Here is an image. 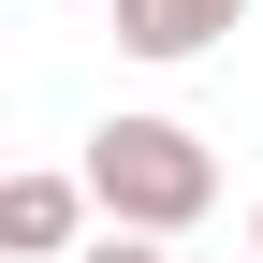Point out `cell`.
Returning a JSON list of instances; mask_svg holds the SVG:
<instances>
[{"instance_id": "6da1fadb", "label": "cell", "mask_w": 263, "mask_h": 263, "mask_svg": "<svg viewBox=\"0 0 263 263\" xmlns=\"http://www.w3.org/2000/svg\"><path fill=\"white\" fill-rule=\"evenodd\" d=\"M88 190H103V219H132V234H190L219 205V161L176 117H103L88 132Z\"/></svg>"}, {"instance_id": "7a4b0ae2", "label": "cell", "mask_w": 263, "mask_h": 263, "mask_svg": "<svg viewBox=\"0 0 263 263\" xmlns=\"http://www.w3.org/2000/svg\"><path fill=\"white\" fill-rule=\"evenodd\" d=\"M88 205H103L88 176H15V190H0V249H15V263H73L88 249Z\"/></svg>"}, {"instance_id": "3957f363", "label": "cell", "mask_w": 263, "mask_h": 263, "mask_svg": "<svg viewBox=\"0 0 263 263\" xmlns=\"http://www.w3.org/2000/svg\"><path fill=\"white\" fill-rule=\"evenodd\" d=\"M219 29H249V0H117V44L132 59H205Z\"/></svg>"}, {"instance_id": "277c9868", "label": "cell", "mask_w": 263, "mask_h": 263, "mask_svg": "<svg viewBox=\"0 0 263 263\" xmlns=\"http://www.w3.org/2000/svg\"><path fill=\"white\" fill-rule=\"evenodd\" d=\"M73 263H176V249H161V234H132V219H103V234H88Z\"/></svg>"}, {"instance_id": "5b68a950", "label": "cell", "mask_w": 263, "mask_h": 263, "mask_svg": "<svg viewBox=\"0 0 263 263\" xmlns=\"http://www.w3.org/2000/svg\"><path fill=\"white\" fill-rule=\"evenodd\" d=\"M249 263H263V205H249Z\"/></svg>"}]
</instances>
